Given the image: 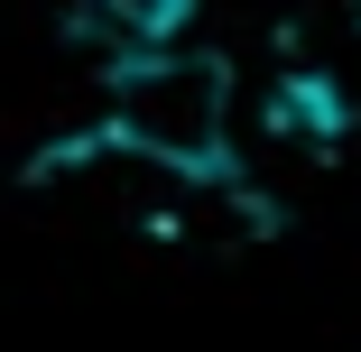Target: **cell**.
Returning a JSON list of instances; mask_svg holds the SVG:
<instances>
[{
  "label": "cell",
  "mask_w": 361,
  "mask_h": 352,
  "mask_svg": "<svg viewBox=\"0 0 361 352\" xmlns=\"http://www.w3.org/2000/svg\"><path fill=\"white\" fill-rule=\"evenodd\" d=\"M93 149L149 158V167L195 176V186H223L232 176V65L185 47V37L111 56V111L93 130Z\"/></svg>",
  "instance_id": "cell-1"
},
{
  "label": "cell",
  "mask_w": 361,
  "mask_h": 352,
  "mask_svg": "<svg viewBox=\"0 0 361 352\" xmlns=\"http://www.w3.org/2000/svg\"><path fill=\"white\" fill-rule=\"evenodd\" d=\"M84 28L111 47V56H139V47H176L195 28V0H84Z\"/></svg>",
  "instance_id": "cell-2"
}]
</instances>
